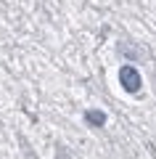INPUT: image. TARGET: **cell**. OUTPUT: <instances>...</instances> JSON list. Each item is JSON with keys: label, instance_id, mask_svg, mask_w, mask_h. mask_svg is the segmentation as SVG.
<instances>
[{"label": "cell", "instance_id": "1", "mask_svg": "<svg viewBox=\"0 0 156 159\" xmlns=\"http://www.w3.org/2000/svg\"><path fill=\"white\" fill-rule=\"evenodd\" d=\"M119 85H122L127 93H138L140 85H143V80H140L138 69L130 66V64H127V66H122V69H119Z\"/></svg>", "mask_w": 156, "mask_h": 159}, {"label": "cell", "instance_id": "2", "mask_svg": "<svg viewBox=\"0 0 156 159\" xmlns=\"http://www.w3.org/2000/svg\"><path fill=\"white\" fill-rule=\"evenodd\" d=\"M85 119H87L90 125H98V127L106 125V114L103 111H85Z\"/></svg>", "mask_w": 156, "mask_h": 159}, {"label": "cell", "instance_id": "3", "mask_svg": "<svg viewBox=\"0 0 156 159\" xmlns=\"http://www.w3.org/2000/svg\"><path fill=\"white\" fill-rule=\"evenodd\" d=\"M56 159H69V151H66V148H58V151H56Z\"/></svg>", "mask_w": 156, "mask_h": 159}]
</instances>
